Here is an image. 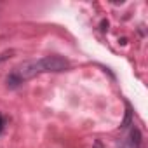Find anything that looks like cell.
<instances>
[{
    "mask_svg": "<svg viewBox=\"0 0 148 148\" xmlns=\"http://www.w3.org/2000/svg\"><path fill=\"white\" fill-rule=\"evenodd\" d=\"M11 54H12V51H5V52H2V54H0V63H4L5 59H9Z\"/></svg>",
    "mask_w": 148,
    "mask_h": 148,
    "instance_id": "obj_3",
    "label": "cell"
},
{
    "mask_svg": "<svg viewBox=\"0 0 148 148\" xmlns=\"http://www.w3.org/2000/svg\"><path fill=\"white\" fill-rule=\"evenodd\" d=\"M129 145L132 148H139L141 146V132H139L138 127H132V131L129 134Z\"/></svg>",
    "mask_w": 148,
    "mask_h": 148,
    "instance_id": "obj_2",
    "label": "cell"
},
{
    "mask_svg": "<svg viewBox=\"0 0 148 148\" xmlns=\"http://www.w3.org/2000/svg\"><path fill=\"white\" fill-rule=\"evenodd\" d=\"M68 68H70L68 59H64L61 56H45V58H40V59H35V61L23 63L19 68L14 70V73L18 75V79L21 82H25V80H28L35 75H40V73H47V71L58 73V71H64Z\"/></svg>",
    "mask_w": 148,
    "mask_h": 148,
    "instance_id": "obj_1",
    "label": "cell"
},
{
    "mask_svg": "<svg viewBox=\"0 0 148 148\" xmlns=\"http://www.w3.org/2000/svg\"><path fill=\"white\" fill-rule=\"evenodd\" d=\"M4 125H5V120H4L2 113H0V134H2V131H4Z\"/></svg>",
    "mask_w": 148,
    "mask_h": 148,
    "instance_id": "obj_4",
    "label": "cell"
}]
</instances>
